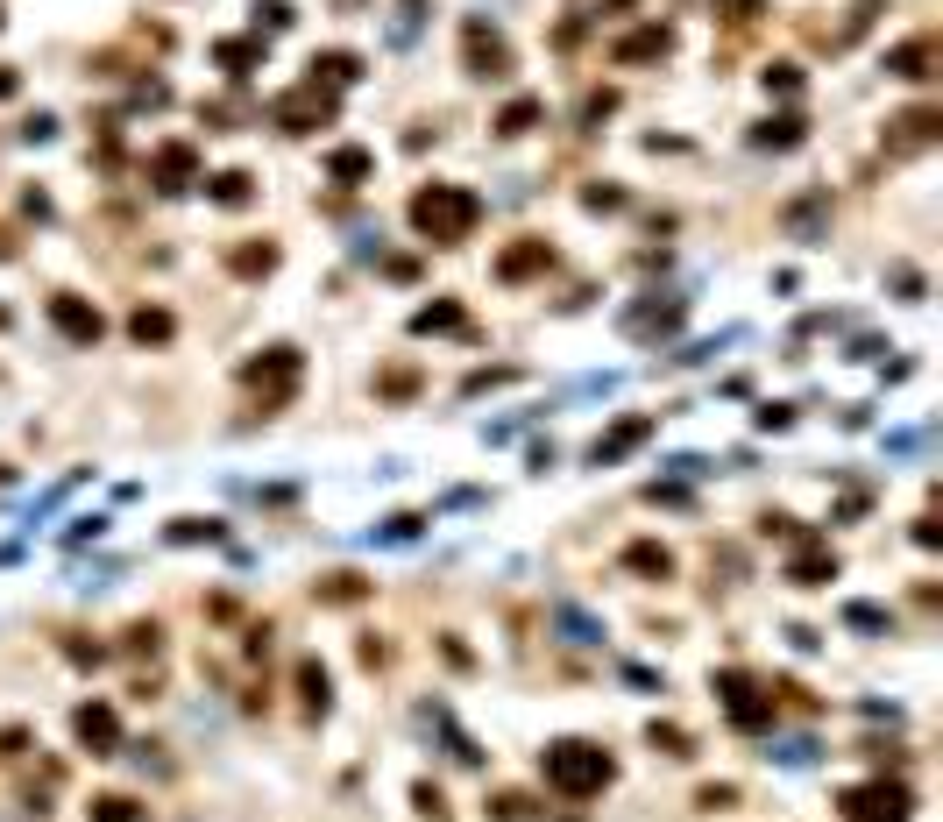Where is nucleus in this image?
I'll use <instances>...</instances> for the list:
<instances>
[{
	"mask_svg": "<svg viewBox=\"0 0 943 822\" xmlns=\"http://www.w3.org/2000/svg\"><path fill=\"white\" fill-rule=\"evenodd\" d=\"M100 532H107V518H71V532H64V539H71V546H86V539H100Z\"/></svg>",
	"mask_w": 943,
	"mask_h": 822,
	"instance_id": "obj_48",
	"label": "nucleus"
},
{
	"mask_svg": "<svg viewBox=\"0 0 943 822\" xmlns=\"http://www.w3.org/2000/svg\"><path fill=\"white\" fill-rule=\"evenodd\" d=\"M192 178H199V149L192 142H164V149L149 156V185L156 192H185Z\"/></svg>",
	"mask_w": 943,
	"mask_h": 822,
	"instance_id": "obj_12",
	"label": "nucleus"
},
{
	"mask_svg": "<svg viewBox=\"0 0 943 822\" xmlns=\"http://www.w3.org/2000/svg\"><path fill=\"white\" fill-rule=\"evenodd\" d=\"M412 334H476V326H468V312L454 298H433V305L412 312Z\"/></svg>",
	"mask_w": 943,
	"mask_h": 822,
	"instance_id": "obj_16",
	"label": "nucleus"
},
{
	"mask_svg": "<svg viewBox=\"0 0 943 822\" xmlns=\"http://www.w3.org/2000/svg\"><path fill=\"white\" fill-rule=\"evenodd\" d=\"M206 192H213L220 206H249V199H256V178H249V171H220Z\"/></svg>",
	"mask_w": 943,
	"mask_h": 822,
	"instance_id": "obj_31",
	"label": "nucleus"
},
{
	"mask_svg": "<svg viewBox=\"0 0 943 822\" xmlns=\"http://www.w3.org/2000/svg\"><path fill=\"white\" fill-rule=\"evenodd\" d=\"M341 114V100L320 86V78H305L298 93H284V100H270V121L284 128V135H312V128H327Z\"/></svg>",
	"mask_w": 943,
	"mask_h": 822,
	"instance_id": "obj_4",
	"label": "nucleus"
},
{
	"mask_svg": "<svg viewBox=\"0 0 943 822\" xmlns=\"http://www.w3.org/2000/svg\"><path fill=\"white\" fill-rule=\"evenodd\" d=\"M788 426H795L788 404H759V433H788Z\"/></svg>",
	"mask_w": 943,
	"mask_h": 822,
	"instance_id": "obj_45",
	"label": "nucleus"
},
{
	"mask_svg": "<svg viewBox=\"0 0 943 822\" xmlns=\"http://www.w3.org/2000/svg\"><path fill=\"white\" fill-rule=\"evenodd\" d=\"M610 107H617V93H589V100H582V121H603Z\"/></svg>",
	"mask_w": 943,
	"mask_h": 822,
	"instance_id": "obj_50",
	"label": "nucleus"
},
{
	"mask_svg": "<svg viewBox=\"0 0 943 822\" xmlns=\"http://www.w3.org/2000/svg\"><path fill=\"white\" fill-rule=\"evenodd\" d=\"M50 135H57V121H50V114H36V121H22V142H50Z\"/></svg>",
	"mask_w": 943,
	"mask_h": 822,
	"instance_id": "obj_51",
	"label": "nucleus"
},
{
	"mask_svg": "<svg viewBox=\"0 0 943 822\" xmlns=\"http://www.w3.org/2000/svg\"><path fill=\"white\" fill-rule=\"evenodd\" d=\"M419 15H426V0H398V22H390V43H412V36H419Z\"/></svg>",
	"mask_w": 943,
	"mask_h": 822,
	"instance_id": "obj_39",
	"label": "nucleus"
},
{
	"mask_svg": "<svg viewBox=\"0 0 943 822\" xmlns=\"http://www.w3.org/2000/svg\"><path fill=\"white\" fill-rule=\"evenodd\" d=\"M717 695H724V709H731V723H738V730H766V723H773V695H766L752 674L724 667V674H717Z\"/></svg>",
	"mask_w": 943,
	"mask_h": 822,
	"instance_id": "obj_6",
	"label": "nucleus"
},
{
	"mask_svg": "<svg viewBox=\"0 0 943 822\" xmlns=\"http://www.w3.org/2000/svg\"><path fill=\"white\" fill-rule=\"evenodd\" d=\"M15 86H22V71H8V64H0V100H15Z\"/></svg>",
	"mask_w": 943,
	"mask_h": 822,
	"instance_id": "obj_52",
	"label": "nucleus"
},
{
	"mask_svg": "<svg viewBox=\"0 0 943 822\" xmlns=\"http://www.w3.org/2000/svg\"><path fill=\"white\" fill-rule=\"evenodd\" d=\"M936 107H915V114H901L894 121V149H922V142H936Z\"/></svg>",
	"mask_w": 943,
	"mask_h": 822,
	"instance_id": "obj_20",
	"label": "nucleus"
},
{
	"mask_svg": "<svg viewBox=\"0 0 943 822\" xmlns=\"http://www.w3.org/2000/svg\"><path fill=\"white\" fill-rule=\"evenodd\" d=\"M539 270H554V249H546L539 234L511 241V249L497 256V277H504V284H525V277H539Z\"/></svg>",
	"mask_w": 943,
	"mask_h": 822,
	"instance_id": "obj_13",
	"label": "nucleus"
},
{
	"mask_svg": "<svg viewBox=\"0 0 943 822\" xmlns=\"http://www.w3.org/2000/svg\"><path fill=\"white\" fill-rule=\"evenodd\" d=\"M213 64H220V71H234V78H249V71L263 64V43H242V36H227V43H213Z\"/></svg>",
	"mask_w": 943,
	"mask_h": 822,
	"instance_id": "obj_21",
	"label": "nucleus"
},
{
	"mask_svg": "<svg viewBox=\"0 0 943 822\" xmlns=\"http://www.w3.org/2000/svg\"><path fill=\"white\" fill-rule=\"evenodd\" d=\"M681 319H688V298H646V305L624 312V334L632 341H674Z\"/></svg>",
	"mask_w": 943,
	"mask_h": 822,
	"instance_id": "obj_9",
	"label": "nucleus"
},
{
	"mask_svg": "<svg viewBox=\"0 0 943 822\" xmlns=\"http://www.w3.org/2000/svg\"><path fill=\"white\" fill-rule=\"evenodd\" d=\"M823 213H830V192H809V199H795V206H788V227H795L802 241H816Z\"/></svg>",
	"mask_w": 943,
	"mask_h": 822,
	"instance_id": "obj_29",
	"label": "nucleus"
},
{
	"mask_svg": "<svg viewBox=\"0 0 943 822\" xmlns=\"http://www.w3.org/2000/svg\"><path fill=\"white\" fill-rule=\"evenodd\" d=\"M476 220H483V199L468 192V185H426V192H412V227H419L426 241H440V249L468 241V234H476Z\"/></svg>",
	"mask_w": 943,
	"mask_h": 822,
	"instance_id": "obj_2",
	"label": "nucleus"
},
{
	"mask_svg": "<svg viewBox=\"0 0 943 822\" xmlns=\"http://www.w3.org/2000/svg\"><path fill=\"white\" fill-rule=\"evenodd\" d=\"M887 284H894L901 298H922V270H908V263H894V270H887Z\"/></svg>",
	"mask_w": 943,
	"mask_h": 822,
	"instance_id": "obj_46",
	"label": "nucleus"
},
{
	"mask_svg": "<svg viewBox=\"0 0 943 822\" xmlns=\"http://www.w3.org/2000/svg\"><path fill=\"white\" fill-rule=\"evenodd\" d=\"M419 532H426V518H419V511H398V518H390L383 532H369V539H383V546H405V539H419Z\"/></svg>",
	"mask_w": 943,
	"mask_h": 822,
	"instance_id": "obj_37",
	"label": "nucleus"
},
{
	"mask_svg": "<svg viewBox=\"0 0 943 822\" xmlns=\"http://www.w3.org/2000/svg\"><path fill=\"white\" fill-rule=\"evenodd\" d=\"M766 759H780V766H816V759H823V745H816V737H780Z\"/></svg>",
	"mask_w": 943,
	"mask_h": 822,
	"instance_id": "obj_33",
	"label": "nucleus"
},
{
	"mask_svg": "<svg viewBox=\"0 0 943 822\" xmlns=\"http://www.w3.org/2000/svg\"><path fill=\"white\" fill-rule=\"evenodd\" d=\"M412 808H419L426 822H447V794H440L433 780H419V787H412Z\"/></svg>",
	"mask_w": 943,
	"mask_h": 822,
	"instance_id": "obj_38",
	"label": "nucleus"
},
{
	"mask_svg": "<svg viewBox=\"0 0 943 822\" xmlns=\"http://www.w3.org/2000/svg\"><path fill=\"white\" fill-rule=\"evenodd\" d=\"M256 29H291V0H256Z\"/></svg>",
	"mask_w": 943,
	"mask_h": 822,
	"instance_id": "obj_41",
	"label": "nucleus"
},
{
	"mask_svg": "<svg viewBox=\"0 0 943 822\" xmlns=\"http://www.w3.org/2000/svg\"><path fill=\"white\" fill-rule=\"evenodd\" d=\"M199 539L213 546V539H220V525H213V518H171V546H199Z\"/></svg>",
	"mask_w": 943,
	"mask_h": 822,
	"instance_id": "obj_35",
	"label": "nucleus"
},
{
	"mask_svg": "<svg viewBox=\"0 0 943 822\" xmlns=\"http://www.w3.org/2000/svg\"><path fill=\"white\" fill-rule=\"evenodd\" d=\"M242 383H249V390H270L263 404H284L291 383H298V348H263V362H249Z\"/></svg>",
	"mask_w": 943,
	"mask_h": 822,
	"instance_id": "obj_11",
	"label": "nucleus"
},
{
	"mask_svg": "<svg viewBox=\"0 0 943 822\" xmlns=\"http://www.w3.org/2000/svg\"><path fill=\"white\" fill-rule=\"evenodd\" d=\"M624 567L646 574V582H667V574H674V553H667L660 539H632V546H624Z\"/></svg>",
	"mask_w": 943,
	"mask_h": 822,
	"instance_id": "obj_17",
	"label": "nucleus"
},
{
	"mask_svg": "<svg viewBox=\"0 0 943 822\" xmlns=\"http://www.w3.org/2000/svg\"><path fill=\"white\" fill-rule=\"evenodd\" d=\"M312 78H327V86H355V78H362V57H355V50H327V57H312Z\"/></svg>",
	"mask_w": 943,
	"mask_h": 822,
	"instance_id": "obj_24",
	"label": "nucleus"
},
{
	"mask_svg": "<svg viewBox=\"0 0 943 822\" xmlns=\"http://www.w3.org/2000/svg\"><path fill=\"white\" fill-rule=\"evenodd\" d=\"M539 773H546V787H554L561 801H589V794H603L617 780L610 752L589 745V737H554V745L539 752Z\"/></svg>",
	"mask_w": 943,
	"mask_h": 822,
	"instance_id": "obj_1",
	"label": "nucleus"
},
{
	"mask_svg": "<svg viewBox=\"0 0 943 822\" xmlns=\"http://www.w3.org/2000/svg\"><path fill=\"white\" fill-rule=\"evenodd\" d=\"M788 582H795V589H823V582H837V553H830L823 539H802V553L788 560Z\"/></svg>",
	"mask_w": 943,
	"mask_h": 822,
	"instance_id": "obj_14",
	"label": "nucleus"
},
{
	"mask_svg": "<svg viewBox=\"0 0 943 822\" xmlns=\"http://www.w3.org/2000/svg\"><path fill=\"white\" fill-rule=\"evenodd\" d=\"M8 256H15V241H8V227H0V263H8Z\"/></svg>",
	"mask_w": 943,
	"mask_h": 822,
	"instance_id": "obj_53",
	"label": "nucleus"
},
{
	"mask_svg": "<svg viewBox=\"0 0 943 822\" xmlns=\"http://www.w3.org/2000/svg\"><path fill=\"white\" fill-rule=\"evenodd\" d=\"M86 822H149V815H142V801H135V794H93Z\"/></svg>",
	"mask_w": 943,
	"mask_h": 822,
	"instance_id": "obj_27",
	"label": "nucleus"
},
{
	"mask_svg": "<svg viewBox=\"0 0 943 822\" xmlns=\"http://www.w3.org/2000/svg\"><path fill=\"white\" fill-rule=\"evenodd\" d=\"M582 206H589V213H617V206H624V192H617V185H589V192H582Z\"/></svg>",
	"mask_w": 943,
	"mask_h": 822,
	"instance_id": "obj_44",
	"label": "nucleus"
},
{
	"mask_svg": "<svg viewBox=\"0 0 943 822\" xmlns=\"http://www.w3.org/2000/svg\"><path fill=\"white\" fill-rule=\"evenodd\" d=\"M837 815L844 822H908L915 794L901 780H858V787H837Z\"/></svg>",
	"mask_w": 943,
	"mask_h": 822,
	"instance_id": "obj_3",
	"label": "nucleus"
},
{
	"mask_svg": "<svg viewBox=\"0 0 943 822\" xmlns=\"http://www.w3.org/2000/svg\"><path fill=\"white\" fill-rule=\"evenodd\" d=\"M327 178H334L341 192H355V185L376 178V156H369L362 142H341V149H327Z\"/></svg>",
	"mask_w": 943,
	"mask_h": 822,
	"instance_id": "obj_15",
	"label": "nucleus"
},
{
	"mask_svg": "<svg viewBox=\"0 0 943 822\" xmlns=\"http://www.w3.org/2000/svg\"><path fill=\"white\" fill-rule=\"evenodd\" d=\"M71 730H78V745H86L93 759H114L121 752V716L107 702H78L71 709Z\"/></svg>",
	"mask_w": 943,
	"mask_h": 822,
	"instance_id": "obj_10",
	"label": "nucleus"
},
{
	"mask_svg": "<svg viewBox=\"0 0 943 822\" xmlns=\"http://www.w3.org/2000/svg\"><path fill=\"white\" fill-rule=\"evenodd\" d=\"M50 326L71 341V348H93L100 334H107V319H100V305L93 298H71V291H57L50 298Z\"/></svg>",
	"mask_w": 943,
	"mask_h": 822,
	"instance_id": "obj_8",
	"label": "nucleus"
},
{
	"mask_svg": "<svg viewBox=\"0 0 943 822\" xmlns=\"http://www.w3.org/2000/svg\"><path fill=\"white\" fill-rule=\"evenodd\" d=\"M667 43H674L667 29H639V36H624V43H617V64H646V57H667Z\"/></svg>",
	"mask_w": 943,
	"mask_h": 822,
	"instance_id": "obj_28",
	"label": "nucleus"
},
{
	"mask_svg": "<svg viewBox=\"0 0 943 822\" xmlns=\"http://www.w3.org/2000/svg\"><path fill=\"white\" fill-rule=\"evenodd\" d=\"M844 624H851V631H873V638L894 631V617H887L880 603H844Z\"/></svg>",
	"mask_w": 943,
	"mask_h": 822,
	"instance_id": "obj_32",
	"label": "nucleus"
},
{
	"mask_svg": "<svg viewBox=\"0 0 943 822\" xmlns=\"http://www.w3.org/2000/svg\"><path fill=\"white\" fill-rule=\"evenodd\" d=\"M731 801H738V787H702L695 794V808H731Z\"/></svg>",
	"mask_w": 943,
	"mask_h": 822,
	"instance_id": "obj_49",
	"label": "nucleus"
},
{
	"mask_svg": "<svg viewBox=\"0 0 943 822\" xmlns=\"http://www.w3.org/2000/svg\"><path fill=\"white\" fill-rule=\"evenodd\" d=\"M646 745H653V752H667V759H688L695 737H688L681 723H660V716H653V723H646Z\"/></svg>",
	"mask_w": 943,
	"mask_h": 822,
	"instance_id": "obj_30",
	"label": "nucleus"
},
{
	"mask_svg": "<svg viewBox=\"0 0 943 822\" xmlns=\"http://www.w3.org/2000/svg\"><path fill=\"white\" fill-rule=\"evenodd\" d=\"M539 121H546V100H532V93H525V100H511V107L497 114V135H532Z\"/></svg>",
	"mask_w": 943,
	"mask_h": 822,
	"instance_id": "obj_26",
	"label": "nucleus"
},
{
	"mask_svg": "<svg viewBox=\"0 0 943 822\" xmlns=\"http://www.w3.org/2000/svg\"><path fill=\"white\" fill-rule=\"evenodd\" d=\"M71 489H78V475H64V482H57V489H43V497H36V504H29V525H43V518H50V511H57V504H64V497H71Z\"/></svg>",
	"mask_w": 943,
	"mask_h": 822,
	"instance_id": "obj_40",
	"label": "nucleus"
},
{
	"mask_svg": "<svg viewBox=\"0 0 943 822\" xmlns=\"http://www.w3.org/2000/svg\"><path fill=\"white\" fill-rule=\"evenodd\" d=\"M227 263H234V277H270L277 270V249H270V241H263V249H234Z\"/></svg>",
	"mask_w": 943,
	"mask_h": 822,
	"instance_id": "obj_34",
	"label": "nucleus"
},
{
	"mask_svg": "<svg viewBox=\"0 0 943 822\" xmlns=\"http://www.w3.org/2000/svg\"><path fill=\"white\" fill-rule=\"evenodd\" d=\"M128 334H135L142 348H156V341H171V334H178V319H171L164 305H142V312L128 319Z\"/></svg>",
	"mask_w": 943,
	"mask_h": 822,
	"instance_id": "obj_22",
	"label": "nucleus"
},
{
	"mask_svg": "<svg viewBox=\"0 0 943 822\" xmlns=\"http://www.w3.org/2000/svg\"><path fill=\"white\" fill-rule=\"evenodd\" d=\"M483 815H497V822H532V815H539V801H532V794H497Z\"/></svg>",
	"mask_w": 943,
	"mask_h": 822,
	"instance_id": "obj_36",
	"label": "nucleus"
},
{
	"mask_svg": "<svg viewBox=\"0 0 943 822\" xmlns=\"http://www.w3.org/2000/svg\"><path fill=\"white\" fill-rule=\"evenodd\" d=\"M298 695H305L312 716H327V709H334V674H327L320 660H298Z\"/></svg>",
	"mask_w": 943,
	"mask_h": 822,
	"instance_id": "obj_18",
	"label": "nucleus"
},
{
	"mask_svg": "<svg viewBox=\"0 0 943 822\" xmlns=\"http://www.w3.org/2000/svg\"><path fill=\"white\" fill-rule=\"evenodd\" d=\"M653 433H660V419H653V411H632V419H617L610 433H596V447H589V468H617L624 454H639Z\"/></svg>",
	"mask_w": 943,
	"mask_h": 822,
	"instance_id": "obj_7",
	"label": "nucleus"
},
{
	"mask_svg": "<svg viewBox=\"0 0 943 822\" xmlns=\"http://www.w3.org/2000/svg\"><path fill=\"white\" fill-rule=\"evenodd\" d=\"M766 93H802V71L795 64H766Z\"/></svg>",
	"mask_w": 943,
	"mask_h": 822,
	"instance_id": "obj_42",
	"label": "nucleus"
},
{
	"mask_svg": "<svg viewBox=\"0 0 943 822\" xmlns=\"http://www.w3.org/2000/svg\"><path fill=\"white\" fill-rule=\"evenodd\" d=\"M929 64H936V43H901V50H887V71H894V78H929Z\"/></svg>",
	"mask_w": 943,
	"mask_h": 822,
	"instance_id": "obj_25",
	"label": "nucleus"
},
{
	"mask_svg": "<svg viewBox=\"0 0 943 822\" xmlns=\"http://www.w3.org/2000/svg\"><path fill=\"white\" fill-rule=\"evenodd\" d=\"M156 645H164V631H156V624H128V652H156Z\"/></svg>",
	"mask_w": 943,
	"mask_h": 822,
	"instance_id": "obj_47",
	"label": "nucleus"
},
{
	"mask_svg": "<svg viewBox=\"0 0 943 822\" xmlns=\"http://www.w3.org/2000/svg\"><path fill=\"white\" fill-rule=\"evenodd\" d=\"M554 631H561L568 645H603V624H596L589 610H575V603H554Z\"/></svg>",
	"mask_w": 943,
	"mask_h": 822,
	"instance_id": "obj_19",
	"label": "nucleus"
},
{
	"mask_svg": "<svg viewBox=\"0 0 943 822\" xmlns=\"http://www.w3.org/2000/svg\"><path fill=\"white\" fill-rule=\"evenodd\" d=\"M22 752H29V723H8V730H0V766L22 759Z\"/></svg>",
	"mask_w": 943,
	"mask_h": 822,
	"instance_id": "obj_43",
	"label": "nucleus"
},
{
	"mask_svg": "<svg viewBox=\"0 0 943 822\" xmlns=\"http://www.w3.org/2000/svg\"><path fill=\"white\" fill-rule=\"evenodd\" d=\"M461 64H468V78H511V43L483 15H468L461 22Z\"/></svg>",
	"mask_w": 943,
	"mask_h": 822,
	"instance_id": "obj_5",
	"label": "nucleus"
},
{
	"mask_svg": "<svg viewBox=\"0 0 943 822\" xmlns=\"http://www.w3.org/2000/svg\"><path fill=\"white\" fill-rule=\"evenodd\" d=\"M802 128H809L802 114H773V121H759V128H752V142H759V149H795V142H802Z\"/></svg>",
	"mask_w": 943,
	"mask_h": 822,
	"instance_id": "obj_23",
	"label": "nucleus"
}]
</instances>
